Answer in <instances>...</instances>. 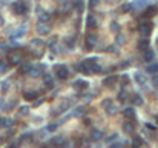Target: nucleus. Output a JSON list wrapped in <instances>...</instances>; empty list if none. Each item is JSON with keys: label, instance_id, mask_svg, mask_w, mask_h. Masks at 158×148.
Wrapping results in <instances>:
<instances>
[{"label": "nucleus", "instance_id": "obj_1", "mask_svg": "<svg viewBox=\"0 0 158 148\" xmlns=\"http://www.w3.org/2000/svg\"><path fill=\"white\" fill-rule=\"evenodd\" d=\"M152 29H154V23L152 22H143L138 26V31H140V34L143 37H149L150 32H152Z\"/></svg>", "mask_w": 158, "mask_h": 148}, {"label": "nucleus", "instance_id": "obj_2", "mask_svg": "<svg viewBox=\"0 0 158 148\" xmlns=\"http://www.w3.org/2000/svg\"><path fill=\"white\" fill-rule=\"evenodd\" d=\"M22 60H23L22 54L17 51H12L8 54V63H11V65H19V63H22Z\"/></svg>", "mask_w": 158, "mask_h": 148}, {"label": "nucleus", "instance_id": "obj_3", "mask_svg": "<svg viewBox=\"0 0 158 148\" xmlns=\"http://www.w3.org/2000/svg\"><path fill=\"white\" fill-rule=\"evenodd\" d=\"M12 11H14V14H26L28 12V6L23 2H16L12 5Z\"/></svg>", "mask_w": 158, "mask_h": 148}, {"label": "nucleus", "instance_id": "obj_4", "mask_svg": "<svg viewBox=\"0 0 158 148\" xmlns=\"http://www.w3.org/2000/svg\"><path fill=\"white\" fill-rule=\"evenodd\" d=\"M56 73H57V77L60 80H65L69 76V70H68L65 65H56Z\"/></svg>", "mask_w": 158, "mask_h": 148}, {"label": "nucleus", "instance_id": "obj_5", "mask_svg": "<svg viewBox=\"0 0 158 148\" xmlns=\"http://www.w3.org/2000/svg\"><path fill=\"white\" fill-rule=\"evenodd\" d=\"M85 43H86V46H88L89 50L94 48L95 43H97V36L92 34V32H89V34L86 36V39H85Z\"/></svg>", "mask_w": 158, "mask_h": 148}, {"label": "nucleus", "instance_id": "obj_6", "mask_svg": "<svg viewBox=\"0 0 158 148\" xmlns=\"http://www.w3.org/2000/svg\"><path fill=\"white\" fill-rule=\"evenodd\" d=\"M130 6H132V9H143L144 6H149V0H134Z\"/></svg>", "mask_w": 158, "mask_h": 148}, {"label": "nucleus", "instance_id": "obj_7", "mask_svg": "<svg viewBox=\"0 0 158 148\" xmlns=\"http://www.w3.org/2000/svg\"><path fill=\"white\" fill-rule=\"evenodd\" d=\"M157 14V8L155 6H152V5H149L146 9H144V12H143V17L144 19H150V17H154Z\"/></svg>", "mask_w": 158, "mask_h": 148}, {"label": "nucleus", "instance_id": "obj_8", "mask_svg": "<svg viewBox=\"0 0 158 148\" xmlns=\"http://www.w3.org/2000/svg\"><path fill=\"white\" fill-rule=\"evenodd\" d=\"M60 9H61V12H69L71 9H72V3H71V0H63L61 2V5H60Z\"/></svg>", "mask_w": 158, "mask_h": 148}, {"label": "nucleus", "instance_id": "obj_9", "mask_svg": "<svg viewBox=\"0 0 158 148\" xmlns=\"http://www.w3.org/2000/svg\"><path fill=\"white\" fill-rule=\"evenodd\" d=\"M49 26H46L43 22H40L38 25H37V31H38V34H42V36H46L48 32H49Z\"/></svg>", "mask_w": 158, "mask_h": 148}, {"label": "nucleus", "instance_id": "obj_10", "mask_svg": "<svg viewBox=\"0 0 158 148\" xmlns=\"http://www.w3.org/2000/svg\"><path fill=\"white\" fill-rule=\"evenodd\" d=\"M143 60H144V62H147V63L154 62V51H152V50H146V51H144Z\"/></svg>", "mask_w": 158, "mask_h": 148}, {"label": "nucleus", "instance_id": "obj_11", "mask_svg": "<svg viewBox=\"0 0 158 148\" xmlns=\"http://www.w3.org/2000/svg\"><path fill=\"white\" fill-rule=\"evenodd\" d=\"M135 80L143 86V88H144V86H147L146 85V76H144L143 73H135Z\"/></svg>", "mask_w": 158, "mask_h": 148}, {"label": "nucleus", "instance_id": "obj_12", "mask_svg": "<svg viewBox=\"0 0 158 148\" xmlns=\"http://www.w3.org/2000/svg\"><path fill=\"white\" fill-rule=\"evenodd\" d=\"M146 73H149V74H157L158 73V63L157 62H150L146 66Z\"/></svg>", "mask_w": 158, "mask_h": 148}, {"label": "nucleus", "instance_id": "obj_13", "mask_svg": "<svg viewBox=\"0 0 158 148\" xmlns=\"http://www.w3.org/2000/svg\"><path fill=\"white\" fill-rule=\"evenodd\" d=\"M86 86H88V82L83 80V79H78V80H75V82H74V88L75 90H85Z\"/></svg>", "mask_w": 158, "mask_h": 148}, {"label": "nucleus", "instance_id": "obj_14", "mask_svg": "<svg viewBox=\"0 0 158 148\" xmlns=\"http://www.w3.org/2000/svg\"><path fill=\"white\" fill-rule=\"evenodd\" d=\"M86 26L88 28H95V26H97V20H95V17L92 14H89L86 17Z\"/></svg>", "mask_w": 158, "mask_h": 148}, {"label": "nucleus", "instance_id": "obj_15", "mask_svg": "<svg viewBox=\"0 0 158 148\" xmlns=\"http://www.w3.org/2000/svg\"><path fill=\"white\" fill-rule=\"evenodd\" d=\"M117 83V77L115 76H109V77H106L105 80H103V85L105 86H114Z\"/></svg>", "mask_w": 158, "mask_h": 148}, {"label": "nucleus", "instance_id": "obj_16", "mask_svg": "<svg viewBox=\"0 0 158 148\" xmlns=\"http://www.w3.org/2000/svg\"><path fill=\"white\" fill-rule=\"evenodd\" d=\"M37 97H38V94L36 91H25L23 93V99H26V100H34Z\"/></svg>", "mask_w": 158, "mask_h": 148}, {"label": "nucleus", "instance_id": "obj_17", "mask_svg": "<svg viewBox=\"0 0 158 148\" xmlns=\"http://www.w3.org/2000/svg\"><path fill=\"white\" fill-rule=\"evenodd\" d=\"M66 142H65V137L63 136H56L52 139V145H56V147H63Z\"/></svg>", "mask_w": 158, "mask_h": 148}, {"label": "nucleus", "instance_id": "obj_18", "mask_svg": "<svg viewBox=\"0 0 158 148\" xmlns=\"http://www.w3.org/2000/svg\"><path fill=\"white\" fill-rule=\"evenodd\" d=\"M43 80H45V85L48 86V88H52V86H54V80H52V77H51V74L45 73V76H43Z\"/></svg>", "mask_w": 158, "mask_h": 148}, {"label": "nucleus", "instance_id": "obj_19", "mask_svg": "<svg viewBox=\"0 0 158 148\" xmlns=\"http://www.w3.org/2000/svg\"><path fill=\"white\" fill-rule=\"evenodd\" d=\"M130 100H132V105H137V106L143 105V99H141L140 94H132V97H130Z\"/></svg>", "mask_w": 158, "mask_h": 148}, {"label": "nucleus", "instance_id": "obj_20", "mask_svg": "<svg viewBox=\"0 0 158 148\" xmlns=\"http://www.w3.org/2000/svg\"><path fill=\"white\" fill-rule=\"evenodd\" d=\"M138 50H141V51H146V50H149V40L147 39H141L140 42H138Z\"/></svg>", "mask_w": 158, "mask_h": 148}, {"label": "nucleus", "instance_id": "obj_21", "mask_svg": "<svg viewBox=\"0 0 158 148\" xmlns=\"http://www.w3.org/2000/svg\"><path fill=\"white\" fill-rule=\"evenodd\" d=\"M123 114H125V117L129 119V120L135 119V111H134V108H126L125 111H123Z\"/></svg>", "mask_w": 158, "mask_h": 148}, {"label": "nucleus", "instance_id": "obj_22", "mask_svg": "<svg viewBox=\"0 0 158 148\" xmlns=\"http://www.w3.org/2000/svg\"><path fill=\"white\" fill-rule=\"evenodd\" d=\"M75 68H77L80 73H83V74H91V70L85 65V62H81L80 65H75Z\"/></svg>", "mask_w": 158, "mask_h": 148}, {"label": "nucleus", "instance_id": "obj_23", "mask_svg": "<svg viewBox=\"0 0 158 148\" xmlns=\"http://www.w3.org/2000/svg\"><path fill=\"white\" fill-rule=\"evenodd\" d=\"M123 130H125V133H127V134H132V131H134V124L127 120V122L123 124Z\"/></svg>", "mask_w": 158, "mask_h": 148}, {"label": "nucleus", "instance_id": "obj_24", "mask_svg": "<svg viewBox=\"0 0 158 148\" xmlns=\"http://www.w3.org/2000/svg\"><path fill=\"white\" fill-rule=\"evenodd\" d=\"M141 145H143V139L140 136H134V139H132V148H141Z\"/></svg>", "mask_w": 158, "mask_h": 148}, {"label": "nucleus", "instance_id": "obj_25", "mask_svg": "<svg viewBox=\"0 0 158 148\" xmlns=\"http://www.w3.org/2000/svg\"><path fill=\"white\" fill-rule=\"evenodd\" d=\"M101 137H103V133L100 130H92V133H91V139L92 140H100Z\"/></svg>", "mask_w": 158, "mask_h": 148}, {"label": "nucleus", "instance_id": "obj_26", "mask_svg": "<svg viewBox=\"0 0 158 148\" xmlns=\"http://www.w3.org/2000/svg\"><path fill=\"white\" fill-rule=\"evenodd\" d=\"M12 120L11 119H6V117H0V126L2 128H8V126H11Z\"/></svg>", "mask_w": 158, "mask_h": 148}, {"label": "nucleus", "instance_id": "obj_27", "mask_svg": "<svg viewBox=\"0 0 158 148\" xmlns=\"http://www.w3.org/2000/svg\"><path fill=\"white\" fill-rule=\"evenodd\" d=\"M29 70H31V65L29 63H22V65H20V68H19L20 74H28Z\"/></svg>", "mask_w": 158, "mask_h": 148}, {"label": "nucleus", "instance_id": "obj_28", "mask_svg": "<svg viewBox=\"0 0 158 148\" xmlns=\"http://www.w3.org/2000/svg\"><path fill=\"white\" fill-rule=\"evenodd\" d=\"M28 74L31 77H38L40 76V68H38V66H36V68H32V66H31V70H29Z\"/></svg>", "mask_w": 158, "mask_h": 148}, {"label": "nucleus", "instance_id": "obj_29", "mask_svg": "<svg viewBox=\"0 0 158 148\" xmlns=\"http://www.w3.org/2000/svg\"><path fill=\"white\" fill-rule=\"evenodd\" d=\"M51 20V14L49 12H40V22H49Z\"/></svg>", "mask_w": 158, "mask_h": 148}, {"label": "nucleus", "instance_id": "obj_30", "mask_svg": "<svg viewBox=\"0 0 158 148\" xmlns=\"http://www.w3.org/2000/svg\"><path fill=\"white\" fill-rule=\"evenodd\" d=\"M105 110H106V113H107V114H111V116H114V114L117 113V106H115L114 103H111L109 106H106Z\"/></svg>", "mask_w": 158, "mask_h": 148}, {"label": "nucleus", "instance_id": "obj_31", "mask_svg": "<svg viewBox=\"0 0 158 148\" xmlns=\"http://www.w3.org/2000/svg\"><path fill=\"white\" fill-rule=\"evenodd\" d=\"M8 70V62L6 60H0V73H5Z\"/></svg>", "mask_w": 158, "mask_h": 148}, {"label": "nucleus", "instance_id": "obj_32", "mask_svg": "<svg viewBox=\"0 0 158 148\" xmlns=\"http://www.w3.org/2000/svg\"><path fill=\"white\" fill-rule=\"evenodd\" d=\"M78 145L80 147H85V148H89V140L81 137V139H78Z\"/></svg>", "mask_w": 158, "mask_h": 148}, {"label": "nucleus", "instance_id": "obj_33", "mask_svg": "<svg viewBox=\"0 0 158 148\" xmlns=\"http://www.w3.org/2000/svg\"><path fill=\"white\" fill-rule=\"evenodd\" d=\"M75 8H77V11H78V12L83 11L85 6H83V3H81V0H77V2H75Z\"/></svg>", "mask_w": 158, "mask_h": 148}, {"label": "nucleus", "instance_id": "obj_34", "mask_svg": "<svg viewBox=\"0 0 158 148\" xmlns=\"http://www.w3.org/2000/svg\"><path fill=\"white\" fill-rule=\"evenodd\" d=\"M126 97H127V93H126L125 90H123L121 93H118V99L121 100V102H125V100H126Z\"/></svg>", "mask_w": 158, "mask_h": 148}, {"label": "nucleus", "instance_id": "obj_35", "mask_svg": "<svg viewBox=\"0 0 158 148\" xmlns=\"http://www.w3.org/2000/svg\"><path fill=\"white\" fill-rule=\"evenodd\" d=\"M98 3H100V0H89V8L94 9L95 6H98Z\"/></svg>", "mask_w": 158, "mask_h": 148}, {"label": "nucleus", "instance_id": "obj_36", "mask_svg": "<svg viewBox=\"0 0 158 148\" xmlns=\"http://www.w3.org/2000/svg\"><path fill=\"white\" fill-rule=\"evenodd\" d=\"M125 42H126V39H125V37H123L121 34H117V43H118V45H123Z\"/></svg>", "mask_w": 158, "mask_h": 148}, {"label": "nucleus", "instance_id": "obj_37", "mask_svg": "<svg viewBox=\"0 0 158 148\" xmlns=\"http://www.w3.org/2000/svg\"><path fill=\"white\" fill-rule=\"evenodd\" d=\"M31 43H32L34 46H42V45H43V40H40V39H34Z\"/></svg>", "mask_w": 158, "mask_h": 148}, {"label": "nucleus", "instance_id": "obj_38", "mask_svg": "<svg viewBox=\"0 0 158 148\" xmlns=\"http://www.w3.org/2000/svg\"><path fill=\"white\" fill-rule=\"evenodd\" d=\"M109 148H121V142H118V140H115L114 144H109Z\"/></svg>", "mask_w": 158, "mask_h": 148}, {"label": "nucleus", "instance_id": "obj_39", "mask_svg": "<svg viewBox=\"0 0 158 148\" xmlns=\"http://www.w3.org/2000/svg\"><path fill=\"white\" fill-rule=\"evenodd\" d=\"M152 83L155 88H158V74H154V77H152Z\"/></svg>", "mask_w": 158, "mask_h": 148}, {"label": "nucleus", "instance_id": "obj_40", "mask_svg": "<svg viewBox=\"0 0 158 148\" xmlns=\"http://www.w3.org/2000/svg\"><path fill=\"white\" fill-rule=\"evenodd\" d=\"M111 103H112V100L107 99V100H103V102H101V106H103V108H106V106H109Z\"/></svg>", "mask_w": 158, "mask_h": 148}, {"label": "nucleus", "instance_id": "obj_41", "mask_svg": "<svg viewBox=\"0 0 158 148\" xmlns=\"http://www.w3.org/2000/svg\"><path fill=\"white\" fill-rule=\"evenodd\" d=\"M57 128H58V124H52V125L48 126V131H56Z\"/></svg>", "mask_w": 158, "mask_h": 148}, {"label": "nucleus", "instance_id": "obj_42", "mask_svg": "<svg viewBox=\"0 0 158 148\" xmlns=\"http://www.w3.org/2000/svg\"><path fill=\"white\" fill-rule=\"evenodd\" d=\"M121 9H123V12H129V11H132V6H130V5H125Z\"/></svg>", "mask_w": 158, "mask_h": 148}, {"label": "nucleus", "instance_id": "obj_43", "mask_svg": "<svg viewBox=\"0 0 158 148\" xmlns=\"http://www.w3.org/2000/svg\"><path fill=\"white\" fill-rule=\"evenodd\" d=\"M117 139H118V136H117V134H112V136L107 139V144H112L114 140H117Z\"/></svg>", "mask_w": 158, "mask_h": 148}, {"label": "nucleus", "instance_id": "obj_44", "mask_svg": "<svg viewBox=\"0 0 158 148\" xmlns=\"http://www.w3.org/2000/svg\"><path fill=\"white\" fill-rule=\"evenodd\" d=\"M74 45H75V39L72 37V39L68 40V46H71V48H74Z\"/></svg>", "mask_w": 158, "mask_h": 148}, {"label": "nucleus", "instance_id": "obj_45", "mask_svg": "<svg viewBox=\"0 0 158 148\" xmlns=\"http://www.w3.org/2000/svg\"><path fill=\"white\" fill-rule=\"evenodd\" d=\"M28 106H22V108H20V113H22V114H28Z\"/></svg>", "mask_w": 158, "mask_h": 148}, {"label": "nucleus", "instance_id": "obj_46", "mask_svg": "<svg viewBox=\"0 0 158 148\" xmlns=\"http://www.w3.org/2000/svg\"><path fill=\"white\" fill-rule=\"evenodd\" d=\"M111 28H112V31H118L120 26H118V23H115V22H114V23L111 25Z\"/></svg>", "mask_w": 158, "mask_h": 148}, {"label": "nucleus", "instance_id": "obj_47", "mask_svg": "<svg viewBox=\"0 0 158 148\" xmlns=\"http://www.w3.org/2000/svg\"><path fill=\"white\" fill-rule=\"evenodd\" d=\"M146 126H147L149 130H157V126H155V125H152V124H146Z\"/></svg>", "mask_w": 158, "mask_h": 148}, {"label": "nucleus", "instance_id": "obj_48", "mask_svg": "<svg viewBox=\"0 0 158 148\" xmlns=\"http://www.w3.org/2000/svg\"><path fill=\"white\" fill-rule=\"evenodd\" d=\"M6 90H8V82H5V83H3V88H2V91H3V93H6Z\"/></svg>", "mask_w": 158, "mask_h": 148}, {"label": "nucleus", "instance_id": "obj_49", "mask_svg": "<svg viewBox=\"0 0 158 148\" xmlns=\"http://www.w3.org/2000/svg\"><path fill=\"white\" fill-rule=\"evenodd\" d=\"M121 80H123V83H127V82H129V79H127V76H123V77H121Z\"/></svg>", "mask_w": 158, "mask_h": 148}, {"label": "nucleus", "instance_id": "obj_50", "mask_svg": "<svg viewBox=\"0 0 158 148\" xmlns=\"http://www.w3.org/2000/svg\"><path fill=\"white\" fill-rule=\"evenodd\" d=\"M42 102H43V100H42V99H38V100H37V102H34V106H38V105H40V103H42Z\"/></svg>", "mask_w": 158, "mask_h": 148}, {"label": "nucleus", "instance_id": "obj_51", "mask_svg": "<svg viewBox=\"0 0 158 148\" xmlns=\"http://www.w3.org/2000/svg\"><path fill=\"white\" fill-rule=\"evenodd\" d=\"M3 23H5V20H3V17H2V16H0V26H2Z\"/></svg>", "mask_w": 158, "mask_h": 148}, {"label": "nucleus", "instance_id": "obj_52", "mask_svg": "<svg viewBox=\"0 0 158 148\" xmlns=\"http://www.w3.org/2000/svg\"><path fill=\"white\" fill-rule=\"evenodd\" d=\"M155 119H157V122H158V116H157V117H155Z\"/></svg>", "mask_w": 158, "mask_h": 148}, {"label": "nucleus", "instance_id": "obj_53", "mask_svg": "<svg viewBox=\"0 0 158 148\" xmlns=\"http://www.w3.org/2000/svg\"><path fill=\"white\" fill-rule=\"evenodd\" d=\"M157 43H158V39H157Z\"/></svg>", "mask_w": 158, "mask_h": 148}, {"label": "nucleus", "instance_id": "obj_54", "mask_svg": "<svg viewBox=\"0 0 158 148\" xmlns=\"http://www.w3.org/2000/svg\"><path fill=\"white\" fill-rule=\"evenodd\" d=\"M81 2H83V0H81Z\"/></svg>", "mask_w": 158, "mask_h": 148}]
</instances>
